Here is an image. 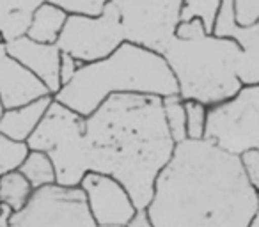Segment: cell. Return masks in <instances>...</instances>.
<instances>
[{
  "label": "cell",
  "mask_w": 259,
  "mask_h": 227,
  "mask_svg": "<svg viewBox=\"0 0 259 227\" xmlns=\"http://www.w3.org/2000/svg\"><path fill=\"white\" fill-rule=\"evenodd\" d=\"M257 202L238 156L187 141L156 179L146 215L151 227H248Z\"/></svg>",
  "instance_id": "1"
},
{
  "label": "cell",
  "mask_w": 259,
  "mask_h": 227,
  "mask_svg": "<svg viewBox=\"0 0 259 227\" xmlns=\"http://www.w3.org/2000/svg\"><path fill=\"white\" fill-rule=\"evenodd\" d=\"M91 172L117 179L146 213L155 185L176 151L167 130L162 98L117 94L87 117Z\"/></svg>",
  "instance_id": "2"
},
{
  "label": "cell",
  "mask_w": 259,
  "mask_h": 227,
  "mask_svg": "<svg viewBox=\"0 0 259 227\" xmlns=\"http://www.w3.org/2000/svg\"><path fill=\"white\" fill-rule=\"evenodd\" d=\"M117 94L163 100L180 94V89L162 55L124 43L110 57L83 64L75 80L62 87L54 100L87 119L108 98Z\"/></svg>",
  "instance_id": "3"
},
{
  "label": "cell",
  "mask_w": 259,
  "mask_h": 227,
  "mask_svg": "<svg viewBox=\"0 0 259 227\" xmlns=\"http://www.w3.org/2000/svg\"><path fill=\"white\" fill-rule=\"evenodd\" d=\"M178 82L183 101L215 107L234 98L243 85L236 75L241 48L236 41L211 34L174 39L162 54Z\"/></svg>",
  "instance_id": "4"
},
{
  "label": "cell",
  "mask_w": 259,
  "mask_h": 227,
  "mask_svg": "<svg viewBox=\"0 0 259 227\" xmlns=\"http://www.w3.org/2000/svg\"><path fill=\"white\" fill-rule=\"evenodd\" d=\"M27 146L30 151L45 153L52 160L59 187L80 188L83 177L91 172L85 117L55 100Z\"/></svg>",
  "instance_id": "5"
},
{
  "label": "cell",
  "mask_w": 259,
  "mask_h": 227,
  "mask_svg": "<svg viewBox=\"0 0 259 227\" xmlns=\"http://www.w3.org/2000/svg\"><path fill=\"white\" fill-rule=\"evenodd\" d=\"M204 141L238 158L259 151V85L243 87L234 98L208 108Z\"/></svg>",
  "instance_id": "6"
},
{
  "label": "cell",
  "mask_w": 259,
  "mask_h": 227,
  "mask_svg": "<svg viewBox=\"0 0 259 227\" xmlns=\"http://www.w3.org/2000/svg\"><path fill=\"white\" fill-rule=\"evenodd\" d=\"M124 43L162 55L176 36L183 0H115Z\"/></svg>",
  "instance_id": "7"
},
{
  "label": "cell",
  "mask_w": 259,
  "mask_h": 227,
  "mask_svg": "<svg viewBox=\"0 0 259 227\" xmlns=\"http://www.w3.org/2000/svg\"><path fill=\"white\" fill-rule=\"evenodd\" d=\"M124 44L121 15L115 0H108L100 18L69 16L57 47L82 64H94L110 57Z\"/></svg>",
  "instance_id": "8"
},
{
  "label": "cell",
  "mask_w": 259,
  "mask_h": 227,
  "mask_svg": "<svg viewBox=\"0 0 259 227\" xmlns=\"http://www.w3.org/2000/svg\"><path fill=\"white\" fill-rule=\"evenodd\" d=\"M9 227H96L82 188L54 185L36 190L29 204L13 213Z\"/></svg>",
  "instance_id": "9"
},
{
  "label": "cell",
  "mask_w": 259,
  "mask_h": 227,
  "mask_svg": "<svg viewBox=\"0 0 259 227\" xmlns=\"http://www.w3.org/2000/svg\"><path fill=\"white\" fill-rule=\"evenodd\" d=\"M80 188L96 227H128L139 215L126 188L114 177L89 172Z\"/></svg>",
  "instance_id": "10"
},
{
  "label": "cell",
  "mask_w": 259,
  "mask_h": 227,
  "mask_svg": "<svg viewBox=\"0 0 259 227\" xmlns=\"http://www.w3.org/2000/svg\"><path fill=\"white\" fill-rule=\"evenodd\" d=\"M47 96H52L48 87L8 54L6 43L0 44V100L6 110L23 107Z\"/></svg>",
  "instance_id": "11"
},
{
  "label": "cell",
  "mask_w": 259,
  "mask_h": 227,
  "mask_svg": "<svg viewBox=\"0 0 259 227\" xmlns=\"http://www.w3.org/2000/svg\"><path fill=\"white\" fill-rule=\"evenodd\" d=\"M8 54L15 61H18L23 68H27L34 76L41 80L52 96H57L61 93V78H59V68H61V55L62 52L59 50L57 44H43L22 37L13 43L6 44Z\"/></svg>",
  "instance_id": "12"
},
{
  "label": "cell",
  "mask_w": 259,
  "mask_h": 227,
  "mask_svg": "<svg viewBox=\"0 0 259 227\" xmlns=\"http://www.w3.org/2000/svg\"><path fill=\"white\" fill-rule=\"evenodd\" d=\"M52 103H54V96H47L29 105H23V107L6 110L0 119V133L16 142L27 144L41 124V121L45 119Z\"/></svg>",
  "instance_id": "13"
},
{
  "label": "cell",
  "mask_w": 259,
  "mask_h": 227,
  "mask_svg": "<svg viewBox=\"0 0 259 227\" xmlns=\"http://www.w3.org/2000/svg\"><path fill=\"white\" fill-rule=\"evenodd\" d=\"M39 4V0H0V36L6 44L27 36Z\"/></svg>",
  "instance_id": "14"
},
{
  "label": "cell",
  "mask_w": 259,
  "mask_h": 227,
  "mask_svg": "<svg viewBox=\"0 0 259 227\" xmlns=\"http://www.w3.org/2000/svg\"><path fill=\"white\" fill-rule=\"evenodd\" d=\"M69 16L55 2H41L30 22L27 37L36 43L57 44Z\"/></svg>",
  "instance_id": "15"
},
{
  "label": "cell",
  "mask_w": 259,
  "mask_h": 227,
  "mask_svg": "<svg viewBox=\"0 0 259 227\" xmlns=\"http://www.w3.org/2000/svg\"><path fill=\"white\" fill-rule=\"evenodd\" d=\"M32 185L27 181L20 170L0 176V202L13 209V213H20L34 195Z\"/></svg>",
  "instance_id": "16"
},
{
  "label": "cell",
  "mask_w": 259,
  "mask_h": 227,
  "mask_svg": "<svg viewBox=\"0 0 259 227\" xmlns=\"http://www.w3.org/2000/svg\"><path fill=\"white\" fill-rule=\"evenodd\" d=\"M18 170L27 177V181L32 185L34 190H41V188L57 185L55 167L45 153L29 151L25 162L22 163V167Z\"/></svg>",
  "instance_id": "17"
},
{
  "label": "cell",
  "mask_w": 259,
  "mask_h": 227,
  "mask_svg": "<svg viewBox=\"0 0 259 227\" xmlns=\"http://www.w3.org/2000/svg\"><path fill=\"white\" fill-rule=\"evenodd\" d=\"M163 105V117H165L167 130H169L172 141L178 144H183L188 141L187 137V110H185V101L180 94L169 96L162 100Z\"/></svg>",
  "instance_id": "18"
},
{
  "label": "cell",
  "mask_w": 259,
  "mask_h": 227,
  "mask_svg": "<svg viewBox=\"0 0 259 227\" xmlns=\"http://www.w3.org/2000/svg\"><path fill=\"white\" fill-rule=\"evenodd\" d=\"M222 0H185L181 8V22L199 20L204 25L206 32L213 34Z\"/></svg>",
  "instance_id": "19"
},
{
  "label": "cell",
  "mask_w": 259,
  "mask_h": 227,
  "mask_svg": "<svg viewBox=\"0 0 259 227\" xmlns=\"http://www.w3.org/2000/svg\"><path fill=\"white\" fill-rule=\"evenodd\" d=\"M29 151L30 149L25 142H16L0 133V176L18 170Z\"/></svg>",
  "instance_id": "20"
},
{
  "label": "cell",
  "mask_w": 259,
  "mask_h": 227,
  "mask_svg": "<svg viewBox=\"0 0 259 227\" xmlns=\"http://www.w3.org/2000/svg\"><path fill=\"white\" fill-rule=\"evenodd\" d=\"M187 110V137L188 141H204L208 124V107L199 101H185Z\"/></svg>",
  "instance_id": "21"
},
{
  "label": "cell",
  "mask_w": 259,
  "mask_h": 227,
  "mask_svg": "<svg viewBox=\"0 0 259 227\" xmlns=\"http://www.w3.org/2000/svg\"><path fill=\"white\" fill-rule=\"evenodd\" d=\"M68 16L100 18L107 8V0H54Z\"/></svg>",
  "instance_id": "22"
},
{
  "label": "cell",
  "mask_w": 259,
  "mask_h": 227,
  "mask_svg": "<svg viewBox=\"0 0 259 227\" xmlns=\"http://www.w3.org/2000/svg\"><path fill=\"white\" fill-rule=\"evenodd\" d=\"M234 20L238 27L247 29L259 23V0H233Z\"/></svg>",
  "instance_id": "23"
},
{
  "label": "cell",
  "mask_w": 259,
  "mask_h": 227,
  "mask_svg": "<svg viewBox=\"0 0 259 227\" xmlns=\"http://www.w3.org/2000/svg\"><path fill=\"white\" fill-rule=\"evenodd\" d=\"M236 75L243 87L259 85V57L247 55L241 52V57L238 61Z\"/></svg>",
  "instance_id": "24"
},
{
  "label": "cell",
  "mask_w": 259,
  "mask_h": 227,
  "mask_svg": "<svg viewBox=\"0 0 259 227\" xmlns=\"http://www.w3.org/2000/svg\"><path fill=\"white\" fill-rule=\"evenodd\" d=\"M241 167H243L245 177L248 185L255 190L259 195V151H248L240 156Z\"/></svg>",
  "instance_id": "25"
},
{
  "label": "cell",
  "mask_w": 259,
  "mask_h": 227,
  "mask_svg": "<svg viewBox=\"0 0 259 227\" xmlns=\"http://www.w3.org/2000/svg\"><path fill=\"white\" fill-rule=\"evenodd\" d=\"M82 62H78L76 59H73L71 55L62 54L61 55V68H59V78H61V85L66 87L68 83H71L75 80L76 73L82 68Z\"/></svg>",
  "instance_id": "26"
},
{
  "label": "cell",
  "mask_w": 259,
  "mask_h": 227,
  "mask_svg": "<svg viewBox=\"0 0 259 227\" xmlns=\"http://www.w3.org/2000/svg\"><path fill=\"white\" fill-rule=\"evenodd\" d=\"M128 227H151V223H149L148 215H146V213H139V215L134 218V222L130 223Z\"/></svg>",
  "instance_id": "27"
},
{
  "label": "cell",
  "mask_w": 259,
  "mask_h": 227,
  "mask_svg": "<svg viewBox=\"0 0 259 227\" xmlns=\"http://www.w3.org/2000/svg\"><path fill=\"white\" fill-rule=\"evenodd\" d=\"M248 227H259V202H257V208H255V213L250 220V225Z\"/></svg>",
  "instance_id": "28"
},
{
  "label": "cell",
  "mask_w": 259,
  "mask_h": 227,
  "mask_svg": "<svg viewBox=\"0 0 259 227\" xmlns=\"http://www.w3.org/2000/svg\"><path fill=\"white\" fill-rule=\"evenodd\" d=\"M4 112H6V108H4V105H2V100H0V119L4 116Z\"/></svg>",
  "instance_id": "29"
},
{
  "label": "cell",
  "mask_w": 259,
  "mask_h": 227,
  "mask_svg": "<svg viewBox=\"0 0 259 227\" xmlns=\"http://www.w3.org/2000/svg\"><path fill=\"white\" fill-rule=\"evenodd\" d=\"M2 208H4V206H2V202H0V215H2Z\"/></svg>",
  "instance_id": "30"
},
{
  "label": "cell",
  "mask_w": 259,
  "mask_h": 227,
  "mask_svg": "<svg viewBox=\"0 0 259 227\" xmlns=\"http://www.w3.org/2000/svg\"><path fill=\"white\" fill-rule=\"evenodd\" d=\"M2 43H4V37H2V36H0V44H2Z\"/></svg>",
  "instance_id": "31"
}]
</instances>
